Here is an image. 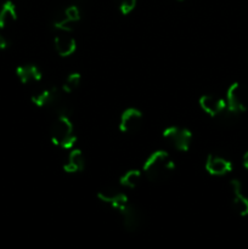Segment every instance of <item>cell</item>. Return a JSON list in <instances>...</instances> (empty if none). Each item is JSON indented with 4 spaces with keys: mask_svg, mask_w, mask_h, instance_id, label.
I'll use <instances>...</instances> for the list:
<instances>
[{
    "mask_svg": "<svg viewBox=\"0 0 248 249\" xmlns=\"http://www.w3.org/2000/svg\"><path fill=\"white\" fill-rule=\"evenodd\" d=\"M7 45H9V43L5 39V36L2 34H0V50H5L7 48Z\"/></svg>",
    "mask_w": 248,
    "mask_h": 249,
    "instance_id": "cell-20",
    "label": "cell"
},
{
    "mask_svg": "<svg viewBox=\"0 0 248 249\" xmlns=\"http://www.w3.org/2000/svg\"><path fill=\"white\" fill-rule=\"evenodd\" d=\"M17 19V10L12 1L7 0L0 6V28L11 26Z\"/></svg>",
    "mask_w": 248,
    "mask_h": 249,
    "instance_id": "cell-14",
    "label": "cell"
},
{
    "mask_svg": "<svg viewBox=\"0 0 248 249\" xmlns=\"http://www.w3.org/2000/svg\"><path fill=\"white\" fill-rule=\"evenodd\" d=\"M136 1L138 0H117V4H118V9L122 14L129 15L135 9Z\"/></svg>",
    "mask_w": 248,
    "mask_h": 249,
    "instance_id": "cell-19",
    "label": "cell"
},
{
    "mask_svg": "<svg viewBox=\"0 0 248 249\" xmlns=\"http://www.w3.org/2000/svg\"><path fill=\"white\" fill-rule=\"evenodd\" d=\"M16 74L21 83L26 85H35L41 79L40 70L34 65L19 66L16 70Z\"/></svg>",
    "mask_w": 248,
    "mask_h": 249,
    "instance_id": "cell-11",
    "label": "cell"
},
{
    "mask_svg": "<svg viewBox=\"0 0 248 249\" xmlns=\"http://www.w3.org/2000/svg\"><path fill=\"white\" fill-rule=\"evenodd\" d=\"M57 88L56 87H49V88H41V89L35 90L32 94V102L38 107H48L50 104L51 99L55 95Z\"/></svg>",
    "mask_w": 248,
    "mask_h": 249,
    "instance_id": "cell-15",
    "label": "cell"
},
{
    "mask_svg": "<svg viewBox=\"0 0 248 249\" xmlns=\"http://www.w3.org/2000/svg\"><path fill=\"white\" fill-rule=\"evenodd\" d=\"M163 138L175 150L187 151L190 148V143H191L192 134L186 128L169 126L163 131Z\"/></svg>",
    "mask_w": 248,
    "mask_h": 249,
    "instance_id": "cell-4",
    "label": "cell"
},
{
    "mask_svg": "<svg viewBox=\"0 0 248 249\" xmlns=\"http://www.w3.org/2000/svg\"><path fill=\"white\" fill-rule=\"evenodd\" d=\"M243 165H245L246 169H248V151L243 156Z\"/></svg>",
    "mask_w": 248,
    "mask_h": 249,
    "instance_id": "cell-21",
    "label": "cell"
},
{
    "mask_svg": "<svg viewBox=\"0 0 248 249\" xmlns=\"http://www.w3.org/2000/svg\"><path fill=\"white\" fill-rule=\"evenodd\" d=\"M53 45H55L56 51L62 57H67L71 56L77 49V43L72 36H68L66 34H60L53 40Z\"/></svg>",
    "mask_w": 248,
    "mask_h": 249,
    "instance_id": "cell-13",
    "label": "cell"
},
{
    "mask_svg": "<svg viewBox=\"0 0 248 249\" xmlns=\"http://www.w3.org/2000/svg\"><path fill=\"white\" fill-rule=\"evenodd\" d=\"M231 189H232L233 198L232 206L236 213L241 216L248 215V197L245 196L242 192V185L238 180H232L231 181Z\"/></svg>",
    "mask_w": 248,
    "mask_h": 249,
    "instance_id": "cell-10",
    "label": "cell"
},
{
    "mask_svg": "<svg viewBox=\"0 0 248 249\" xmlns=\"http://www.w3.org/2000/svg\"><path fill=\"white\" fill-rule=\"evenodd\" d=\"M226 106L229 111L238 114L248 107V90L240 83H233L226 92Z\"/></svg>",
    "mask_w": 248,
    "mask_h": 249,
    "instance_id": "cell-3",
    "label": "cell"
},
{
    "mask_svg": "<svg viewBox=\"0 0 248 249\" xmlns=\"http://www.w3.org/2000/svg\"><path fill=\"white\" fill-rule=\"evenodd\" d=\"M199 106L206 113L213 117L220 116L228 107L226 101H224L220 97L214 96V95H203L199 99Z\"/></svg>",
    "mask_w": 248,
    "mask_h": 249,
    "instance_id": "cell-8",
    "label": "cell"
},
{
    "mask_svg": "<svg viewBox=\"0 0 248 249\" xmlns=\"http://www.w3.org/2000/svg\"><path fill=\"white\" fill-rule=\"evenodd\" d=\"M84 167H85V160L82 151L73 150L72 152L68 153L67 158H66L65 164H63V170H65L66 173L74 174V173L82 172V170L84 169Z\"/></svg>",
    "mask_w": 248,
    "mask_h": 249,
    "instance_id": "cell-12",
    "label": "cell"
},
{
    "mask_svg": "<svg viewBox=\"0 0 248 249\" xmlns=\"http://www.w3.org/2000/svg\"><path fill=\"white\" fill-rule=\"evenodd\" d=\"M174 160L164 151H156L146 160L143 173L151 181H162L174 172Z\"/></svg>",
    "mask_w": 248,
    "mask_h": 249,
    "instance_id": "cell-1",
    "label": "cell"
},
{
    "mask_svg": "<svg viewBox=\"0 0 248 249\" xmlns=\"http://www.w3.org/2000/svg\"><path fill=\"white\" fill-rule=\"evenodd\" d=\"M73 23H74V22H73L72 19H71V17L68 16L66 9L58 11L53 19V26L55 27L56 29H60V31L62 32L71 31Z\"/></svg>",
    "mask_w": 248,
    "mask_h": 249,
    "instance_id": "cell-16",
    "label": "cell"
},
{
    "mask_svg": "<svg viewBox=\"0 0 248 249\" xmlns=\"http://www.w3.org/2000/svg\"><path fill=\"white\" fill-rule=\"evenodd\" d=\"M141 180V173L139 170H129L124 173L123 177L121 178V184L128 189H134L139 185Z\"/></svg>",
    "mask_w": 248,
    "mask_h": 249,
    "instance_id": "cell-17",
    "label": "cell"
},
{
    "mask_svg": "<svg viewBox=\"0 0 248 249\" xmlns=\"http://www.w3.org/2000/svg\"><path fill=\"white\" fill-rule=\"evenodd\" d=\"M50 136L56 146H60L62 148L72 147L77 139H75L74 128H73L72 122L70 121V117H57L51 125Z\"/></svg>",
    "mask_w": 248,
    "mask_h": 249,
    "instance_id": "cell-2",
    "label": "cell"
},
{
    "mask_svg": "<svg viewBox=\"0 0 248 249\" xmlns=\"http://www.w3.org/2000/svg\"><path fill=\"white\" fill-rule=\"evenodd\" d=\"M80 80H82V78H80L79 73H72V74H70L67 78H66L65 83H63L61 89H62L66 94L72 92L73 90H75L78 87H79Z\"/></svg>",
    "mask_w": 248,
    "mask_h": 249,
    "instance_id": "cell-18",
    "label": "cell"
},
{
    "mask_svg": "<svg viewBox=\"0 0 248 249\" xmlns=\"http://www.w3.org/2000/svg\"><path fill=\"white\" fill-rule=\"evenodd\" d=\"M206 170L211 175L220 177V175L228 174L229 172L232 170V164L228 158L223 157L220 155L211 153L208 155L206 160Z\"/></svg>",
    "mask_w": 248,
    "mask_h": 249,
    "instance_id": "cell-7",
    "label": "cell"
},
{
    "mask_svg": "<svg viewBox=\"0 0 248 249\" xmlns=\"http://www.w3.org/2000/svg\"><path fill=\"white\" fill-rule=\"evenodd\" d=\"M97 197H99L100 201L106 204H109L112 208L117 209L118 212L123 211L129 203L128 197L123 192H121L119 190L111 186H106L102 190H100L99 194H97Z\"/></svg>",
    "mask_w": 248,
    "mask_h": 249,
    "instance_id": "cell-5",
    "label": "cell"
},
{
    "mask_svg": "<svg viewBox=\"0 0 248 249\" xmlns=\"http://www.w3.org/2000/svg\"><path fill=\"white\" fill-rule=\"evenodd\" d=\"M75 1H80V0H75Z\"/></svg>",
    "mask_w": 248,
    "mask_h": 249,
    "instance_id": "cell-23",
    "label": "cell"
},
{
    "mask_svg": "<svg viewBox=\"0 0 248 249\" xmlns=\"http://www.w3.org/2000/svg\"><path fill=\"white\" fill-rule=\"evenodd\" d=\"M119 213H121L122 218H123L124 228L126 230L130 231V232H135L136 230H139L141 223H142V215H141L140 211L135 206L128 203V206L123 211L119 212Z\"/></svg>",
    "mask_w": 248,
    "mask_h": 249,
    "instance_id": "cell-9",
    "label": "cell"
},
{
    "mask_svg": "<svg viewBox=\"0 0 248 249\" xmlns=\"http://www.w3.org/2000/svg\"><path fill=\"white\" fill-rule=\"evenodd\" d=\"M177 1H184V0H177Z\"/></svg>",
    "mask_w": 248,
    "mask_h": 249,
    "instance_id": "cell-22",
    "label": "cell"
},
{
    "mask_svg": "<svg viewBox=\"0 0 248 249\" xmlns=\"http://www.w3.org/2000/svg\"><path fill=\"white\" fill-rule=\"evenodd\" d=\"M142 124V113L138 108H126L122 113L121 119H119V130L122 133H135L141 128Z\"/></svg>",
    "mask_w": 248,
    "mask_h": 249,
    "instance_id": "cell-6",
    "label": "cell"
}]
</instances>
